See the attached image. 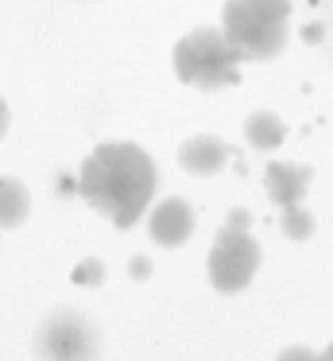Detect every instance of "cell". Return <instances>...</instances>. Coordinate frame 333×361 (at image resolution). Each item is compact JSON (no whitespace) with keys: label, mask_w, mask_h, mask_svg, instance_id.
<instances>
[{"label":"cell","mask_w":333,"mask_h":361,"mask_svg":"<svg viewBox=\"0 0 333 361\" xmlns=\"http://www.w3.org/2000/svg\"><path fill=\"white\" fill-rule=\"evenodd\" d=\"M155 187L159 167L132 140H101L77 171V195L116 229H132L151 210Z\"/></svg>","instance_id":"6da1fadb"},{"label":"cell","mask_w":333,"mask_h":361,"mask_svg":"<svg viewBox=\"0 0 333 361\" xmlns=\"http://www.w3.org/2000/svg\"><path fill=\"white\" fill-rule=\"evenodd\" d=\"M291 0H225L221 32L244 55V63H268L283 55L291 39Z\"/></svg>","instance_id":"7a4b0ae2"},{"label":"cell","mask_w":333,"mask_h":361,"mask_svg":"<svg viewBox=\"0 0 333 361\" xmlns=\"http://www.w3.org/2000/svg\"><path fill=\"white\" fill-rule=\"evenodd\" d=\"M175 78L194 90H225L240 82V55L221 27H194L175 43Z\"/></svg>","instance_id":"3957f363"},{"label":"cell","mask_w":333,"mask_h":361,"mask_svg":"<svg viewBox=\"0 0 333 361\" xmlns=\"http://www.w3.org/2000/svg\"><path fill=\"white\" fill-rule=\"evenodd\" d=\"M35 361H97L101 326L77 307H58L35 330Z\"/></svg>","instance_id":"277c9868"},{"label":"cell","mask_w":333,"mask_h":361,"mask_svg":"<svg viewBox=\"0 0 333 361\" xmlns=\"http://www.w3.org/2000/svg\"><path fill=\"white\" fill-rule=\"evenodd\" d=\"M260 260H263V252H260V245H256V237L248 233V229L225 226L221 233L213 237V249H209V257H206L209 283H213L221 295H237V291H244L248 283L256 280Z\"/></svg>","instance_id":"5b68a950"},{"label":"cell","mask_w":333,"mask_h":361,"mask_svg":"<svg viewBox=\"0 0 333 361\" xmlns=\"http://www.w3.org/2000/svg\"><path fill=\"white\" fill-rule=\"evenodd\" d=\"M194 229H198V218H194V206L186 202V198L170 195V198H163V202L151 206L147 233H151V241L159 245V249H178V245H186L194 237Z\"/></svg>","instance_id":"8992f818"},{"label":"cell","mask_w":333,"mask_h":361,"mask_svg":"<svg viewBox=\"0 0 333 361\" xmlns=\"http://www.w3.org/2000/svg\"><path fill=\"white\" fill-rule=\"evenodd\" d=\"M310 183H314V167L310 164H287V159H279V164L263 167V190H268L271 206H279V210L302 202Z\"/></svg>","instance_id":"52a82bcc"},{"label":"cell","mask_w":333,"mask_h":361,"mask_svg":"<svg viewBox=\"0 0 333 361\" xmlns=\"http://www.w3.org/2000/svg\"><path fill=\"white\" fill-rule=\"evenodd\" d=\"M178 164H182L186 175L206 179V175H217L232 164V148L221 136H194V140H186L178 148Z\"/></svg>","instance_id":"ba28073f"},{"label":"cell","mask_w":333,"mask_h":361,"mask_svg":"<svg viewBox=\"0 0 333 361\" xmlns=\"http://www.w3.org/2000/svg\"><path fill=\"white\" fill-rule=\"evenodd\" d=\"M244 140H248V148H256V152H275L279 144L287 140L283 117L271 113V109H256L252 117L244 121Z\"/></svg>","instance_id":"9c48e42d"},{"label":"cell","mask_w":333,"mask_h":361,"mask_svg":"<svg viewBox=\"0 0 333 361\" xmlns=\"http://www.w3.org/2000/svg\"><path fill=\"white\" fill-rule=\"evenodd\" d=\"M31 214V195L20 179L12 175H0V229H15L23 226Z\"/></svg>","instance_id":"30bf717a"},{"label":"cell","mask_w":333,"mask_h":361,"mask_svg":"<svg viewBox=\"0 0 333 361\" xmlns=\"http://www.w3.org/2000/svg\"><path fill=\"white\" fill-rule=\"evenodd\" d=\"M279 229H283V237H291V241H306V237L314 233V214L302 202L283 206V210H279Z\"/></svg>","instance_id":"8fae6325"},{"label":"cell","mask_w":333,"mask_h":361,"mask_svg":"<svg viewBox=\"0 0 333 361\" xmlns=\"http://www.w3.org/2000/svg\"><path fill=\"white\" fill-rule=\"evenodd\" d=\"M70 280H74L77 288H101V283H105V260L85 257L82 264L74 268V276H70Z\"/></svg>","instance_id":"7c38bea8"},{"label":"cell","mask_w":333,"mask_h":361,"mask_svg":"<svg viewBox=\"0 0 333 361\" xmlns=\"http://www.w3.org/2000/svg\"><path fill=\"white\" fill-rule=\"evenodd\" d=\"M275 361H318V353L306 350V345H291V350H283Z\"/></svg>","instance_id":"4fadbf2b"},{"label":"cell","mask_w":333,"mask_h":361,"mask_svg":"<svg viewBox=\"0 0 333 361\" xmlns=\"http://www.w3.org/2000/svg\"><path fill=\"white\" fill-rule=\"evenodd\" d=\"M128 276H132V280H147V276H151V260H147V257H132L128 260Z\"/></svg>","instance_id":"5bb4252c"},{"label":"cell","mask_w":333,"mask_h":361,"mask_svg":"<svg viewBox=\"0 0 333 361\" xmlns=\"http://www.w3.org/2000/svg\"><path fill=\"white\" fill-rule=\"evenodd\" d=\"M225 226H232V229H248V226H252V214H248L244 206H232V210H229V221H225Z\"/></svg>","instance_id":"9a60e30c"},{"label":"cell","mask_w":333,"mask_h":361,"mask_svg":"<svg viewBox=\"0 0 333 361\" xmlns=\"http://www.w3.org/2000/svg\"><path fill=\"white\" fill-rule=\"evenodd\" d=\"M4 133H8V105H4V97H0V140H4Z\"/></svg>","instance_id":"2e32d148"},{"label":"cell","mask_w":333,"mask_h":361,"mask_svg":"<svg viewBox=\"0 0 333 361\" xmlns=\"http://www.w3.org/2000/svg\"><path fill=\"white\" fill-rule=\"evenodd\" d=\"M322 357H325V361H333V345H325V350H322Z\"/></svg>","instance_id":"e0dca14e"},{"label":"cell","mask_w":333,"mask_h":361,"mask_svg":"<svg viewBox=\"0 0 333 361\" xmlns=\"http://www.w3.org/2000/svg\"><path fill=\"white\" fill-rule=\"evenodd\" d=\"M318 361H325V357H322V353H318Z\"/></svg>","instance_id":"ac0fdd59"}]
</instances>
